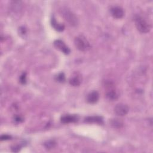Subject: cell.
Masks as SVG:
<instances>
[{
  "label": "cell",
  "instance_id": "6da1fadb",
  "mask_svg": "<svg viewBox=\"0 0 153 153\" xmlns=\"http://www.w3.org/2000/svg\"><path fill=\"white\" fill-rule=\"evenodd\" d=\"M134 23L137 29L141 33H148L151 30V26L150 24L140 16H136L135 17Z\"/></svg>",
  "mask_w": 153,
  "mask_h": 153
},
{
  "label": "cell",
  "instance_id": "7a4b0ae2",
  "mask_svg": "<svg viewBox=\"0 0 153 153\" xmlns=\"http://www.w3.org/2000/svg\"><path fill=\"white\" fill-rule=\"evenodd\" d=\"M62 16L64 19L71 26H75L78 23V19L76 16L66 7H62L60 10Z\"/></svg>",
  "mask_w": 153,
  "mask_h": 153
},
{
  "label": "cell",
  "instance_id": "3957f363",
  "mask_svg": "<svg viewBox=\"0 0 153 153\" xmlns=\"http://www.w3.org/2000/svg\"><path fill=\"white\" fill-rule=\"evenodd\" d=\"M74 43L76 48L82 51H87L91 47L89 42L82 35H80L76 36L75 38Z\"/></svg>",
  "mask_w": 153,
  "mask_h": 153
},
{
  "label": "cell",
  "instance_id": "277c9868",
  "mask_svg": "<svg viewBox=\"0 0 153 153\" xmlns=\"http://www.w3.org/2000/svg\"><path fill=\"white\" fill-rule=\"evenodd\" d=\"M129 111L128 106L124 103H118L114 108L115 113L118 116L126 115Z\"/></svg>",
  "mask_w": 153,
  "mask_h": 153
},
{
  "label": "cell",
  "instance_id": "5b68a950",
  "mask_svg": "<svg viewBox=\"0 0 153 153\" xmlns=\"http://www.w3.org/2000/svg\"><path fill=\"white\" fill-rule=\"evenodd\" d=\"M54 47L63 52L65 54H68L71 52L69 48L65 44V42L60 39H56L54 41Z\"/></svg>",
  "mask_w": 153,
  "mask_h": 153
},
{
  "label": "cell",
  "instance_id": "8992f818",
  "mask_svg": "<svg viewBox=\"0 0 153 153\" xmlns=\"http://www.w3.org/2000/svg\"><path fill=\"white\" fill-rule=\"evenodd\" d=\"M110 13L113 17L117 19L122 18L124 15L123 9L119 6L112 7L110 9Z\"/></svg>",
  "mask_w": 153,
  "mask_h": 153
},
{
  "label": "cell",
  "instance_id": "52a82bcc",
  "mask_svg": "<svg viewBox=\"0 0 153 153\" xmlns=\"http://www.w3.org/2000/svg\"><path fill=\"white\" fill-rule=\"evenodd\" d=\"M82 78L78 72L74 73L69 78V84L73 86H78L81 83Z\"/></svg>",
  "mask_w": 153,
  "mask_h": 153
},
{
  "label": "cell",
  "instance_id": "ba28073f",
  "mask_svg": "<svg viewBox=\"0 0 153 153\" xmlns=\"http://www.w3.org/2000/svg\"><path fill=\"white\" fill-rule=\"evenodd\" d=\"M99 99V94L97 91H92L87 94V101L89 103L94 104L96 103Z\"/></svg>",
  "mask_w": 153,
  "mask_h": 153
},
{
  "label": "cell",
  "instance_id": "9c48e42d",
  "mask_svg": "<svg viewBox=\"0 0 153 153\" xmlns=\"http://www.w3.org/2000/svg\"><path fill=\"white\" fill-rule=\"evenodd\" d=\"M78 117L75 115H65L61 117V122L65 124L75 123L78 121Z\"/></svg>",
  "mask_w": 153,
  "mask_h": 153
},
{
  "label": "cell",
  "instance_id": "30bf717a",
  "mask_svg": "<svg viewBox=\"0 0 153 153\" xmlns=\"http://www.w3.org/2000/svg\"><path fill=\"white\" fill-rule=\"evenodd\" d=\"M85 121L88 123L103 124V118L99 116H89L85 118Z\"/></svg>",
  "mask_w": 153,
  "mask_h": 153
},
{
  "label": "cell",
  "instance_id": "8fae6325",
  "mask_svg": "<svg viewBox=\"0 0 153 153\" xmlns=\"http://www.w3.org/2000/svg\"><path fill=\"white\" fill-rule=\"evenodd\" d=\"M106 97L108 99L110 100H117L118 97V94L117 91L114 89L110 88L109 90H108L106 93Z\"/></svg>",
  "mask_w": 153,
  "mask_h": 153
},
{
  "label": "cell",
  "instance_id": "7c38bea8",
  "mask_svg": "<svg viewBox=\"0 0 153 153\" xmlns=\"http://www.w3.org/2000/svg\"><path fill=\"white\" fill-rule=\"evenodd\" d=\"M51 25L57 31L59 32H61V31H63L64 28H65V26L61 24V23H59L56 20V19L53 17L51 19Z\"/></svg>",
  "mask_w": 153,
  "mask_h": 153
},
{
  "label": "cell",
  "instance_id": "4fadbf2b",
  "mask_svg": "<svg viewBox=\"0 0 153 153\" xmlns=\"http://www.w3.org/2000/svg\"><path fill=\"white\" fill-rule=\"evenodd\" d=\"M111 126L114 128H120L123 126V123L118 119H113L111 121Z\"/></svg>",
  "mask_w": 153,
  "mask_h": 153
},
{
  "label": "cell",
  "instance_id": "5bb4252c",
  "mask_svg": "<svg viewBox=\"0 0 153 153\" xmlns=\"http://www.w3.org/2000/svg\"><path fill=\"white\" fill-rule=\"evenodd\" d=\"M56 79L60 82H64L65 81V76L64 75L63 73H60L57 75V76H56Z\"/></svg>",
  "mask_w": 153,
  "mask_h": 153
},
{
  "label": "cell",
  "instance_id": "9a60e30c",
  "mask_svg": "<svg viewBox=\"0 0 153 153\" xmlns=\"http://www.w3.org/2000/svg\"><path fill=\"white\" fill-rule=\"evenodd\" d=\"M20 82L22 84H25L26 82V74L23 73L22 75L20 76Z\"/></svg>",
  "mask_w": 153,
  "mask_h": 153
},
{
  "label": "cell",
  "instance_id": "2e32d148",
  "mask_svg": "<svg viewBox=\"0 0 153 153\" xmlns=\"http://www.w3.org/2000/svg\"><path fill=\"white\" fill-rule=\"evenodd\" d=\"M55 142H54V141H48L47 142V143H45V146H46V148H51L54 147V146L55 145Z\"/></svg>",
  "mask_w": 153,
  "mask_h": 153
},
{
  "label": "cell",
  "instance_id": "e0dca14e",
  "mask_svg": "<svg viewBox=\"0 0 153 153\" xmlns=\"http://www.w3.org/2000/svg\"><path fill=\"white\" fill-rule=\"evenodd\" d=\"M11 136L8 135V134H3L1 136V140H8L11 139Z\"/></svg>",
  "mask_w": 153,
  "mask_h": 153
}]
</instances>
